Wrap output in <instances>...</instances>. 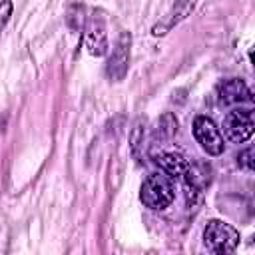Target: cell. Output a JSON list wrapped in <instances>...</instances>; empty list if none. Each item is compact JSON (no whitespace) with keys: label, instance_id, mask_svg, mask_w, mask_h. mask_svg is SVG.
<instances>
[{"label":"cell","instance_id":"6da1fadb","mask_svg":"<svg viewBox=\"0 0 255 255\" xmlns=\"http://www.w3.org/2000/svg\"><path fill=\"white\" fill-rule=\"evenodd\" d=\"M139 199L145 207L153 211H161L169 207L175 199L173 177H169L167 173H149L141 183Z\"/></svg>","mask_w":255,"mask_h":255},{"label":"cell","instance_id":"7a4b0ae2","mask_svg":"<svg viewBox=\"0 0 255 255\" xmlns=\"http://www.w3.org/2000/svg\"><path fill=\"white\" fill-rule=\"evenodd\" d=\"M203 243L211 253L227 255V253L235 251V247L239 243V233L233 225H229L225 221L209 219L203 229Z\"/></svg>","mask_w":255,"mask_h":255},{"label":"cell","instance_id":"3957f363","mask_svg":"<svg viewBox=\"0 0 255 255\" xmlns=\"http://www.w3.org/2000/svg\"><path fill=\"white\" fill-rule=\"evenodd\" d=\"M193 135H195V141L201 145V149L207 155H221L223 153V149H225L223 133L211 118L197 116L193 120Z\"/></svg>","mask_w":255,"mask_h":255},{"label":"cell","instance_id":"277c9868","mask_svg":"<svg viewBox=\"0 0 255 255\" xmlns=\"http://www.w3.org/2000/svg\"><path fill=\"white\" fill-rule=\"evenodd\" d=\"M223 135L231 143H243L253 135L255 118L253 110H233L223 118Z\"/></svg>","mask_w":255,"mask_h":255},{"label":"cell","instance_id":"5b68a950","mask_svg":"<svg viewBox=\"0 0 255 255\" xmlns=\"http://www.w3.org/2000/svg\"><path fill=\"white\" fill-rule=\"evenodd\" d=\"M129 50H131V34L129 32H122L112 48V54L108 58L106 64V74L112 82H120L124 80V76L128 74L129 68Z\"/></svg>","mask_w":255,"mask_h":255},{"label":"cell","instance_id":"8992f818","mask_svg":"<svg viewBox=\"0 0 255 255\" xmlns=\"http://www.w3.org/2000/svg\"><path fill=\"white\" fill-rule=\"evenodd\" d=\"M86 50L90 56H104L108 52V34H106V20L102 12H92L86 24Z\"/></svg>","mask_w":255,"mask_h":255},{"label":"cell","instance_id":"52a82bcc","mask_svg":"<svg viewBox=\"0 0 255 255\" xmlns=\"http://www.w3.org/2000/svg\"><path fill=\"white\" fill-rule=\"evenodd\" d=\"M193 8H195V0H175L173 6H171V10L151 28V34H153L155 38L165 36V34L171 32L177 24H181V22L193 12Z\"/></svg>","mask_w":255,"mask_h":255},{"label":"cell","instance_id":"ba28073f","mask_svg":"<svg viewBox=\"0 0 255 255\" xmlns=\"http://www.w3.org/2000/svg\"><path fill=\"white\" fill-rule=\"evenodd\" d=\"M251 90L247 88V84L239 78H231L219 84V104L225 106H233V104H243V102H251Z\"/></svg>","mask_w":255,"mask_h":255},{"label":"cell","instance_id":"9c48e42d","mask_svg":"<svg viewBox=\"0 0 255 255\" xmlns=\"http://www.w3.org/2000/svg\"><path fill=\"white\" fill-rule=\"evenodd\" d=\"M153 161L167 173L169 177H183L189 161L179 153V151H159L153 153Z\"/></svg>","mask_w":255,"mask_h":255},{"label":"cell","instance_id":"30bf717a","mask_svg":"<svg viewBox=\"0 0 255 255\" xmlns=\"http://www.w3.org/2000/svg\"><path fill=\"white\" fill-rule=\"evenodd\" d=\"M177 131V120L171 116V114H163L155 126V139L159 137V141H165V139H171Z\"/></svg>","mask_w":255,"mask_h":255},{"label":"cell","instance_id":"8fae6325","mask_svg":"<svg viewBox=\"0 0 255 255\" xmlns=\"http://www.w3.org/2000/svg\"><path fill=\"white\" fill-rule=\"evenodd\" d=\"M141 141H143V120H137L133 131H131V149H133L135 155H137V149H139Z\"/></svg>","mask_w":255,"mask_h":255},{"label":"cell","instance_id":"7c38bea8","mask_svg":"<svg viewBox=\"0 0 255 255\" xmlns=\"http://www.w3.org/2000/svg\"><path fill=\"white\" fill-rule=\"evenodd\" d=\"M12 10H14V4L10 0H2L0 2V32L4 30V26L8 24L10 16H12Z\"/></svg>","mask_w":255,"mask_h":255},{"label":"cell","instance_id":"4fadbf2b","mask_svg":"<svg viewBox=\"0 0 255 255\" xmlns=\"http://www.w3.org/2000/svg\"><path fill=\"white\" fill-rule=\"evenodd\" d=\"M239 165L245 169H253V147H247L239 153Z\"/></svg>","mask_w":255,"mask_h":255}]
</instances>
